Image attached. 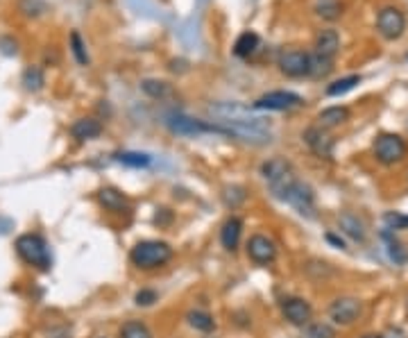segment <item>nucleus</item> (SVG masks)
I'll return each mask as SVG.
<instances>
[{
	"instance_id": "10",
	"label": "nucleus",
	"mask_w": 408,
	"mask_h": 338,
	"mask_svg": "<svg viewBox=\"0 0 408 338\" xmlns=\"http://www.w3.org/2000/svg\"><path fill=\"white\" fill-rule=\"evenodd\" d=\"M245 252L256 266H270L277 259V243L265 234H252L245 243Z\"/></svg>"
},
{
	"instance_id": "23",
	"label": "nucleus",
	"mask_w": 408,
	"mask_h": 338,
	"mask_svg": "<svg viewBox=\"0 0 408 338\" xmlns=\"http://www.w3.org/2000/svg\"><path fill=\"white\" fill-rule=\"evenodd\" d=\"M358 84H361V75H345L341 79H334V82L327 86V96L329 98H341L345 93H350L352 89H356Z\"/></svg>"
},
{
	"instance_id": "22",
	"label": "nucleus",
	"mask_w": 408,
	"mask_h": 338,
	"mask_svg": "<svg viewBox=\"0 0 408 338\" xmlns=\"http://www.w3.org/2000/svg\"><path fill=\"white\" fill-rule=\"evenodd\" d=\"M186 323L188 327H193L195 332H213L216 330V320H213V316L211 313H206L202 309H193V311H188L186 313Z\"/></svg>"
},
{
	"instance_id": "16",
	"label": "nucleus",
	"mask_w": 408,
	"mask_h": 338,
	"mask_svg": "<svg viewBox=\"0 0 408 338\" xmlns=\"http://www.w3.org/2000/svg\"><path fill=\"white\" fill-rule=\"evenodd\" d=\"M313 48H315L313 53L334 59L338 55V51H341V34H338L336 30H320L317 37H315Z\"/></svg>"
},
{
	"instance_id": "38",
	"label": "nucleus",
	"mask_w": 408,
	"mask_h": 338,
	"mask_svg": "<svg viewBox=\"0 0 408 338\" xmlns=\"http://www.w3.org/2000/svg\"><path fill=\"white\" fill-rule=\"evenodd\" d=\"M406 309H408V300H406Z\"/></svg>"
},
{
	"instance_id": "14",
	"label": "nucleus",
	"mask_w": 408,
	"mask_h": 338,
	"mask_svg": "<svg viewBox=\"0 0 408 338\" xmlns=\"http://www.w3.org/2000/svg\"><path fill=\"white\" fill-rule=\"evenodd\" d=\"M98 202H100L103 209L109 214H127L129 212V197L123 191L114 188V186L100 188V193H98Z\"/></svg>"
},
{
	"instance_id": "12",
	"label": "nucleus",
	"mask_w": 408,
	"mask_h": 338,
	"mask_svg": "<svg viewBox=\"0 0 408 338\" xmlns=\"http://www.w3.org/2000/svg\"><path fill=\"white\" fill-rule=\"evenodd\" d=\"M304 143L308 145V150H311L315 157L320 159H331L334 155V136L329 134V130H324V127H308V130L302 134Z\"/></svg>"
},
{
	"instance_id": "7",
	"label": "nucleus",
	"mask_w": 408,
	"mask_h": 338,
	"mask_svg": "<svg viewBox=\"0 0 408 338\" xmlns=\"http://www.w3.org/2000/svg\"><path fill=\"white\" fill-rule=\"evenodd\" d=\"M329 320L341 327H352L363 318V302L352 295H341L329 304Z\"/></svg>"
},
{
	"instance_id": "11",
	"label": "nucleus",
	"mask_w": 408,
	"mask_h": 338,
	"mask_svg": "<svg viewBox=\"0 0 408 338\" xmlns=\"http://www.w3.org/2000/svg\"><path fill=\"white\" fill-rule=\"evenodd\" d=\"M279 71L286 77H293V79H300V77H308L311 75V53H304V51H284L279 55Z\"/></svg>"
},
{
	"instance_id": "27",
	"label": "nucleus",
	"mask_w": 408,
	"mask_h": 338,
	"mask_svg": "<svg viewBox=\"0 0 408 338\" xmlns=\"http://www.w3.org/2000/svg\"><path fill=\"white\" fill-rule=\"evenodd\" d=\"M315 14L324 21H338L343 16V3L341 0H320L315 5Z\"/></svg>"
},
{
	"instance_id": "29",
	"label": "nucleus",
	"mask_w": 408,
	"mask_h": 338,
	"mask_svg": "<svg viewBox=\"0 0 408 338\" xmlns=\"http://www.w3.org/2000/svg\"><path fill=\"white\" fill-rule=\"evenodd\" d=\"M68 46H71V53H73V57H75V62L79 64V66H88V53H86V44H84V39H82V34L77 32V30H73L71 32V39H68Z\"/></svg>"
},
{
	"instance_id": "17",
	"label": "nucleus",
	"mask_w": 408,
	"mask_h": 338,
	"mask_svg": "<svg viewBox=\"0 0 408 338\" xmlns=\"http://www.w3.org/2000/svg\"><path fill=\"white\" fill-rule=\"evenodd\" d=\"M350 121V109L343 105H334V107H324L320 114H317V123L324 130H334V127H341Z\"/></svg>"
},
{
	"instance_id": "24",
	"label": "nucleus",
	"mask_w": 408,
	"mask_h": 338,
	"mask_svg": "<svg viewBox=\"0 0 408 338\" xmlns=\"http://www.w3.org/2000/svg\"><path fill=\"white\" fill-rule=\"evenodd\" d=\"M116 162L127 168H147L152 164V157L147 152H138V150H123L116 155Z\"/></svg>"
},
{
	"instance_id": "37",
	"label": "nucleus",
	"mask_w": 408,
	"mask_h": 338,
	"mask_svg": "<svg viewBox=\"0 0 408 338\" xmlns=\"http://www.w3.org/2000/svg\"><path fill=\"white\" fill-rule=\"evenodd\" d=\"M324 238H327V243H331L334 247H338V250H347V243H345V238H343V236H338V234L329 232Z\"/></svg>"
},
{
	"instance_id": "1",
	"label": "nucleus",
	"mask_w": 408,
	"mask_h": 338,
	"mask_svg": "<svg viewBox=\"0 0 408 338\" xmlns=\"http://www.w3.org/2000/svg\"><path fill=\"white\" fill-rule=\"evenodd\" d=\"M268 186H270V191H272V195L277 197V200L291 204L300 216L315 218V193H313V188L308 186L306 182H302L300 177L295 175V171L279 177V180L270 182Z\"/></svg>"
},
{
	"instance_id": "35",
	"label": "nucleus",
	"mask_w": 408,
	"mask_h": 338,
	"mask_svg": "<svg viewBox=\"0 0 408 338\" xmlns=\"http://www.w3.org/2000/svg\"><path fill=\"white\" fill-rule=\"evenodd\" d=\"M157 300H159V293L152 291V288H141V291L134 295V302L138 306H152Z\"/></svg>"
},
{
	"instance_id": "36",
	"label": "nucleus",
	"mask_w": 408,
	"mask_h": 338,
	"mask_svg": "<svg viewBox=\"0 0 408 338\" xmlns=\"http://www.w3.org/2000/svg\"><path fill=\"white\" fill-rule=\"evenodd\" d=\"M0 51H3L5 55H16V51H18V44L14 41V39L3 37V39H0Z\"/></svg>"
},
{
	"instance_id": "25",
	"label": "nucleus",
	"mask_w": 408,
	"mask_h": 338,
	"mask_svg": "<svg viewBox=\"0 0 408 338\" xmlns=\"http://www.w3.org/2000/svg\"><path fill=\"white\" fill-rule=\"evenodd\" d=\"M141 91L145 96L154 98V100H164V98H168L173 93V89L168 82H164V79H154V77H147L141 82Z\"/></svg>"
},
{
	"instance_id": "31",
	"label": "nucleus",
	"mask_w": 408,
	"mask_h": 338,
	"mask_svg": "<svg viewBox=\"0 0 408 338\" xmlns=\"http://www.w3.org/2000/svg\"><path fill=\"white\" fill-rule=\"evenodd\" d=\"M334 71V59L311 53V75L308 77H327Z\"/></svg>"
},
{
	"instance_id": "13",
	"label": "nucleus",
	"mask_w": 408,
	"mask_h": 338,
	"mask_svg": "<svg viewBox=\"0 0 408 338\" xmlns=\"http://www.w3.org/2000/svg\"><path fill=\"white\" fill-rule=\"evenodd\" d=\"M338 230H341L347 238H352L354 243H365L367 241V225L361 216L352 212H343L338 216Z\"/></svg>"
},
{
	"instance_id": "39",
	"label": "nucleus",
	"mask_w": 408,
	"mask_h": 338,
	"mask_svg": "<svg viewBox=\"0 0 408 338\" xmlns=\"http://www.w3.org/2000/svg\"><path fill=\"white\" fill-rule=\"evenodd\" d=\"M209 338H213V336H209Z\"/></svg>"
},
{
	"instance_id": "3",
	"label": "nucleus",
	"mask_w": 408,
	"mask_h": 338,
	"mask_svg": "<svg viewBox=\"0 0 408 338\" xmlns=\"http://www.w3.org/2000/svg\"><path fill=\"white\" fill-rule=\"evenodd\" d=\"M16 252L18 256L29 264L39 268V271H48L53 264V256H51V250H48V243L44 241L39 234H23L16 238Z\"/></svg>"
},
{
	"instance_id": "6",
	"label": "nucleus",
	"mask_w": 408,
	"mask_h": 338,
	"mask_svg": "<svg viewBox=\"0 0 408 338\" xmlns=\"http://www.w3.org/2000/svg\"><path fill=\"white\" fill-rule=\"evenodd\" d=\"M374 25H376V32H379L386 41H397V39H402L406 32V14L395 5L381 7L379 12H376Z\"/></svg>"
},
{
	"instance_id": "2",
	"label": "nucleus",
	"mask_w": 408,
	"mask_h": 338,
	"mask_svg": "<svg viewBox=\"0 0 408 338\" xmlns=\"http://www.w3.org/2000/svg\"><path fill=\"white\" fill-rule=\"evenodd\" d=\"M173 247L171 243L166 241H159V238H147V241H138L132 252H129V261H132L134 268L138 271H159V268H164L166 264H171L173 259Z\"/></svg>"
},
{
	"instance_id": "8",
	"label": "nucleus",
	"mask_w": 408,
	"mask_h": 338,
	"mask_svg": "<svg viewBox=\"0 0 408 338\" xmlns=\"http://www.w3.org/2000/svg\"><path fill=\"white\" fill-rule=\"evenodd\" d=\"M279 311L288 325L300 327V330H304L308 323H313V306L300 295H284L279 300Z\"/></svg>"
},
{
	"instance_id": "5",
	"label": "nucleus",
	"mask_w": 408,
	"mask_h": 338,
	"mask_svg": "<svg viewBox=\"0 0 408 338\" xmlns=\"http://www.w3.org/2000/svg\"><path fill=\"white\" fill-rule=\"evenodd\" d=\"M164 125L177 136H188V138H195V136H202L213 132L218 134V125L216 123H206L200 121V118H193V116H186L182 112H168L164 116Z\"/></svg>"
},
{
	"instance_id": "19",
	"label": "nucleus",
	"mask_w": 408,
	"mask_h": 338,
	"mask_svg": "<svg viewBox=\"0 0 408 338\" xmlns=\"http://www.w3.org/2000/svg\"><path fill=\"white\" fill-rule=\"evenodd\" d=\"M383 241H386V254L395 266H406L408 264V247L395 236V232L383 230Z\"/></svg>"
},
{
	"instance_id": "18",
	"label": "nucleus",
	"mask_w": 408,
	"mask_h": 338,
	"mask_svg": "<svg viewBox=\"0 0 408 338\" xmlns=\"http://www.w3.org/2000/svg\"><path fill=\"white\" fill-rule=\"evenodd\" d=\"M288 173H293V164L284 157H270L261 164V177L268 184L279 180V177H284Z\"/></svg>"
},
{
	"instance_id": "30",
	"label": "nucleus",
	"mask_w": 408,
	"mask_h": 338,
	"mask_svg": "<svg viewBox=\"0 0 408 338\" xmlns=\"http://www.w3.org/2000/svg\"><path fill=\"white\" fill-rule=\"evenodd\" d=\"M302 338H336V330L329 323H308L302 330Z\"/></svg>"
},
{
	"instance_id": "33",
	"label": "nucleus",
	"mask_w": 408,
	"mask_h": 338,
	"mask_svg": "<svg viewBox=\"0 0 408 338\" xmlns=\"http://www.w3.org/2000/svg\"><path fill=\"white\" fill-rule=\"evenodd\" d=\"M383 223H386V230H390V232L408 230V214H402V212H388V214L383 216Z\"/></svg>"
},
{
	"instance_id": "20",
	"label": "nucleus",
	"mask_w": 408,
	"mask_h": 338,
	"mask_svg": "<svg viewBox=\"0 0 408 338\" xmlns=\"http://www.w3.org/2000/svg\"><path fill=\"white\" fill-rule=\"evenodd\" d=\"M71 134L77 141H91V138H98L103 134V125L96 118H79L71 125Z\"/></svg>"
},
{
	"instance_id": "21",
	"label": "nucleus",
	"mask_w": 408,
	"mask_h": 338,
	"mask_svg": "<svg viewBox=\"0 0 408 338\" xmlns=\"http://www.w3.org/2000/svg\"><path fill=\"white\" fill-rule=\"evenodd\" d=\"M258 44H261V39H258L256 32L252 30H245L243 34H238V39L234 41V55L241 57V59H247L252 57L256 51H258Z\"/></svg>"
},
{
	"instance_id": "4",
	"label": "nucleus",
	"mask_w": 408,
	"mask_h": 338,
	"mask_svg": "<svg viewBox=\"0 0 408 338\" xmlns=\"http://www.w3.org/2000/svg\"><path fill=\"white\" fill-rule=\"evenodd\" d=\"M408 152V145L402 134L395 132H383L374 138L372 143V155L381 166H395L400 164Z\"/></svg>"
},
{
	"instance_id": "26",
	"label": "nucleus",
	"mask_w": 408,
	"mask_h": 338,
	"mask_svg": "<svg viewBox=\"0 0 408 338\" xmlns=\"http://www.w3.org/2000/svg\"><path fill=\"white\" fill-rule=\"evenodd\" d=\"M118 338H154V334L143 320H127L118 330Z\"/></svg>"
},
{
	"instance_id": "28",
	"label": "nucleus",
	"mask_w": 408,
	"mask_h": 338,
	"mask_svg": "<svg viewBox=\"0 0 408 338\" xmlns=\"http://www.w3.org/2000/svg\"><path fill=\"white\" fill-rule=\"evenodd\" d=\"M46 84V77H44V71L39 66H27L23 71V86L27 89V91H41Z\"/></svg>"
},
{
	"instance_id": "9",
	"label": "nucleus",
	"mask_w": 408,
	"mask_h": 338,
	"mask_svg": "<svg viewBox=\"0 0 408 338\" xmlns=\"http://www.w3.org/2000/svg\"><path fill=\"white\" fill-rule=\"evenodd\" d=\"M300 105H304V98L300 93L277 89V91H268L261 98H256L252 109H256V112H291Z\"/></svg>"
},
{
	"instance_id": "34",
	"label": "nucleus",
	"mask_w": 408,
	"mask_h": 338,
	"mask_svg": "<svg viewBox=\"0 0 408 338\" xmlns=\"http://www.w3.org/2000/svg\"><path fill=\"white\" fill-rule=\"evenodd\" d=\"M18 9L29 18H39L48 9V5L46 0H18Z\"/></svg>"
},
{
	"instance_id": "15",
	"label": "nucleus",
	"mask_w": 408,
	"mask_h": 338,
	"mask_svg": "<svg viewBox=\"0 0 408 338\" xmlns=\"http://www.w3.org/2000/svg\"><path fill=\"white\" fill-rule=\"evenodd\" d=\"M243 238V221L238 216H230L221 227V243L227 252H236Z\"/></svg>"
},
{
	"instance_id": "32",
	"label": "nucleus",
	"mask_w": 408,
	"mask_h": 338,
	"mask_svg": "<svg viewBox=\"0 0 408 338\" xmlns=\"http://www.w3.org/2000/svg\"><path fill=\"white\" fill-rule=\"evenodd\" d=\"M247 200V193L243 186H225L223 188V202L230 209H238Z\"/></svg>"
}]
</instances>
